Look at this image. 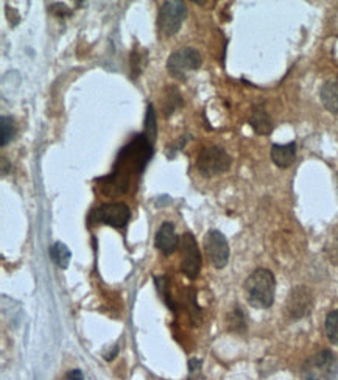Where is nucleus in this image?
<instances>
[{
  "label": "nucleus",
  "mask_w": 338,
  "mask_h": 380,
  "mask_svg": "<svg viewBox=\"0 0 338 380\" xmlns=\"http://www.w3.org/2000/svg\"><path fill=\"white\" fill-rule=\"evenodd\" d=\"M84 376L80 370H72L70 372H67V380H83Z\"/></svg>",
  "instance_id": "obj_24"
},
{
  "label": "nucleus",
  "mask_w": 338,
  "mask_h": 380,
  "mask_svg": "<svg viewBox=\"0 0 338 380\" xmlns=\"http://www.w3.org/2000/svg\"><path fill=\"white\" fill-rule=\"evenodd\" d=\"M276 279L272 271L257 268L246 277L245 293L250 305L255 309H268L274 303Z\"/></svg>",
  "instance_id": "obj_2"
},
{
  "label": "nucleus",
  "mask_w": 338,
  "mask_h": 380,
  "mask_svg": "<svg viewBox=\"0 0 338 380\" xmlns=\"http://www.w3.org/2000/svg\"><path fill=\"white\" fill-rule=\"evenodd\" d=\"M229 329L234 332H244L246 331L245 315L239 307H235L233 314L229 315Z\"/></svg>",
  "instance_id": "obj_21"
},
{
  "label": "nucleus",
  "mask_w": 338,
  "mask_h": 380,
  "mask_svg": "<svg viewBox=\"0 0 338 380\" xmlns=\"http://www.w3.org/2000/svg\"><path fill=\"white\" fill-rule=\"evenodd\" d=\"M151 156H153V144L144 134L136 136L119 153L109 177L106 181H100L105 184V195L114 197L125 194L129 186V177L133 173H142Z\"/></svg>",
  "instance_id": "obj_1"
},
{
  "label": "nucleus",
  "mask_w": 338,
  "mask_h": 380,
  "mask_svg": "<svg viewBox=\"0 0 338 380\" xmlns=\"http://www.w3.org/2000/svg\"><path fill=\"white\" fill-rule=\"evenodd\" d=\"M179 246H181V271L189 277V279H195L200 275L201 270V254L198 245H196L195 237L190 232H185L179 240Z\"/></svg>",
  "instance_id": "obj_9"
},
{
  "label": "nucleus",
  "mask_w": 338,
  "mask_h": 380,
  "mask_svg": "<svg viewBox=\"0 0 338 380\" xmlns=\"http://www.w3.org/2000/svg\"><path fill=\"white\" fill-rule=\"evenodd\" d=\"M250 125L257 134H270L273 131L272 118H270L265 107L261 105H256L255 107H252Z\"/></svg>",
  "instance_id": "obj_13"
},
{
  "label": "nucleus",
  "mask_w": 338,
  "mask_h": 380,
  "mask_svg": "<svg viewBox=\"0 0 338 380\" xmlns=\"http://www.w3.org/2000/svg\"><path fill=\"white\" fill-rule=\"evenodd\" d=\"M201 67V56L192 47L179 49L167 60V71L173 78L184 80L189 72L198 71Z\"/></svg>",
  "instance_id": "obj_6"
},
{
  "label": "nucleus",
  "mask_w": 338,
  "mask_h": 380,
  "mask_svg": "<svg viewBox=\"0 0 338 380\" xmlns=\"http://www.w3.org/2000/svg\"><path fill=\"white\" fill-rule=\"evenodd\" d=\"M0 129H2V147H7L16 136V122L13 117H0Z\"/></svg>",
  "instance_id": "obj_18"
},
{
  "label": "nucleus",
  "mask_w": 338,
  "mask_h": 380,
  "mask_svg": "<svg viewBox=\"0 0 338 380\" xmlns=\"http://www.w3.org/2000/svg\"><path fill=\"white\" fill-rule=\"evenodd\" d=\"M205 249L211 264L216 268L222 270L229 260V245L226 237L217 229H211L205 236Z\"/></svg>",
  "instance_id": "obj_10"
},
{
  "label": "nucleus",
  "mask_w": 338,
  "mask_h": 380,
  "mask_svg": "<svg viewBox=\"0 0 338 380\" xmlns=\"http://www.w3.org/2000/svg\"><path fill=\"white\" fill-rule=\"evenodd\" d=\"M185 13H187V8L181 0H167L162 3L159 14H157V27H159L162 35H177L183 25Z\"/></svg>",
  "instance_id": "obj_5"
},
{
  "label": "nucleus",
  "mask_w": 338,
  "mask_h": 380,
  "mask_svg": "<svg viewBox=\"0 0 338 380\" xmlns=\"http://www.w3.org/2000/svg\"><path fill=\"white\" fill-rule=\"evenodd\" d=\"M129 217H131V211L125 203H109L94 209L91 221L109 225L112 228H123L129 221Z\"/></svg>",
  "instance_id": "obj_7"
},
{
  "label": "nucleus",
  "mask_w": 338,
  "mask_h": 380,
  "mask_svg": "<svg viewBox=\"0 0 338 380\" xmlns=\"http://www.w3.org/2000/svg\"><path fill=\"white\" fill-rule=\"evenodd\" d=\"M144 136L151 142V144H155V140L157 138V123H156V112L153 105H148V107H146L145 122H144Z\"/></svg>",
  "instance_id": "obj_17"
},
{
  "label": "nucleus",
  "mask_w": 338,
  "mask_h": 380,
  "mask_svg": "<svg viewBox=\"0 0 338 380\" xmlns=\"http://www.w3.org/2000/svg\"><path fill=\"white\" fill-rule=\"evenodd\" d=\"M338 374V362L330 351L324 349L313 354L304 362V380H335Z\"/></svg>",
  "instance_id": "obj_3"
},
{
  "label": "nucleus",
  "mask_w": 338,
  "mask_h": 380,
  "mask_svg": "<svg viewBox=\"0 0 338 380\" xmlns=\"http://www.w3.org/2000/svg\"><path fill=\"white\" fill-rule=\"evenodd\" d=\"M296 160V142H290V144L281 145L274 144L272 147V161L279 168L290 167Z\"/></svg>",
  "instance_id": "obj_12"
},
{
  "label": "nucleus",
  "mask_w": 338,
  "mask_h": 380,
  "mask_svg": "<svg viewBox=\"0 0 338 380\" xmlns=\"http://www.w3.org/2000/svg\"><path fill=\"white\" fill-rule=\"evenodd\" d=\"M155 245L162 254H166V256L177 251V248L179 246V237L177 232H174V226L172 223L161 225V228L156 232Z\"/></svg>",
  "instance_id": "obj_11"
},
{
  "label": "nucleus",
  "mask_w": 338,
  "mask_h": 380,
  "mask_svg": "<svg viewBox=\"0 0 338 380\" xmlns=\"http://www.w3.org/2000/svg\"><path fill=\"white\" fill-rule=\"evenodd\" d=\"M320 97L326 110L338 116V78L324 83V86L321 88Z\"/></svg>",
  "instance_id": "obj_14"
},
{
  "label": "nucleus",
  "mask_w": 338,
  "mask_h": 380,
  "mask_svg": "<svg viewBox=\"0 0 338 380\" xmlns=\"http://www.w3.org/2000/svg\"><path fill=\"white\" fill-rule=\"evenodd\" d=\"M156 287H157V292H159V294L162 296V299L166 301V304H167V307L170 309V310H177L174 309V303L172 301L170 298V293H168L167 290V281L164 279V277H156Z\"/></svg>",
  "instance_id": "obj_23"
},
{
  "label": "nucleus",
  "mask_w": 338,
  "mask_h": 380,
  "mask_svg": "<svg viewBox=\"0 0 338 380\" xmlns=\"http://www.w3.org/2000/svg\"><path fill=\"white\" fill-rule=\"evenodd\" d=\"M313 307V294L307 287L300 286L290 292L285 303V315L291 321L306 318Z\"/></svg>",
  "instance_id": "obj_8"
},
{
  "label": "nucleus",
  "mask_w": 338,
  "mask_h": 380,
  "mask_svg": "<svg viewBox=\"0 0 338 380\" xmlns=\"http://www.w3.org/2000/svg\"><path fill=\"white\" fill-rule=\"evenodd\" d=\"M187 310L190 314V318L194 320L195 325H200L201 322V310L198 305H196V301H195V292L194 288H189V299H187Z\"/></svg>",
  "instance_id": "obj_22"
},
{
  "label": "nucleus",
  "mask_w": 338,
  "mask_h": 380,
  "mask_svg": "<svg viewBox=\"0 0 338 380\" xmlns=\"http://www.w3.org/2000/svg\"><path fill=\"white\" fill-rule=\"evenodd\" d=\"M324 251H326V256H328L330 262L338 266V228L334 229V232L330 234L329 240L324 246Z\"/></svg>",
  "instance_id": "obj_20"
},
{
  "label": "nucleus",
  "mask_w": 338,
  "mask_h": 380,
  "mask_svg": "<svg viewBox=\"0 0 338 380\" xmlns=\"http://www.w3.org/2000/svg\"><path fill=\"white\" fill-rule=\"evenodd\" d=\"M183 97L181 94H179L178 88L170 86L167 88V92H166V99H164V114L168 117L172 116L174 111L178 110V107L183 106Z\"/></svg>",
  "instance_id": "obj_16"
},
{
  "label": "nucleus",
  "mask_w": 338,
  "mask_h": 380,
  "mask_svg": "<svg viewBox=\"0 0 338 380\" xmlns=\"http://www.w3.org/2000/svg\"><path fill=\"white\" fill-rule=\"evenodd\" d=\"M50 256H52V260L61 270H66L67 266H69L72 253L63 242H56L55 245L50 248Z\"/></svg>",
  "instance_id": "obj_15"
},
{
  "label": "nucleus",
  "mask_w": 338,
  "mask_h": 380,
  "mask_svg": "<svg viewBox=\"0 0 338 380\" xmlns=\"http://www.w3.org/2000/svg\"><path fill=\"white\" fill-rule=\"evenodd\" d=\"M196 5H216V2H201V0H196Z\"/></svg>",
  "instance_id": "obj_25"
},
{
  "label": "nucleus",
  "mask_w": 338,
  "mask_h": 380,
  "mask_svg": "<svg viewBox=\"0 0 338 380\" xmlns=\"http://www.w3.org/2000/svg\"><path fill=\"white\" fill-rule=\"evenodd\" d=\"M326 335L330 340L332 343L338 346V309L330 312L326 318Z\"/></svg>",
  "instance_id": "obj_19"
},
{
  "label": "nucleus",
  "mask_w": 338,
  "mask_h": 380,
  "mask_svg": "<svg viewBox=\"0 0 338 380\" xmlns=\"http://www.w3.org/2000/svg\"><path fill=\"white\" fill-rule=\"evenodd\" d=\"M231 167V156L218 145H207L200 151L196 160V168L201 177L212 178L228 172Z\"/></svg>",
  "instance_id": "obj_4"
}]
</instances>
